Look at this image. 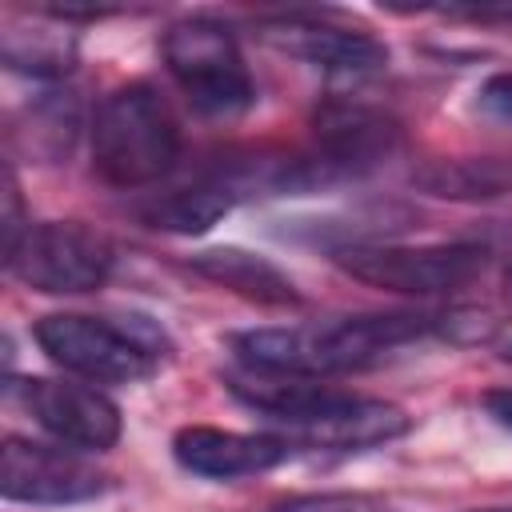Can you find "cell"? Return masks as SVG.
<instances>
[{"mask_svg":"<svg viewBox=\"0 0 512 512\" xmlns=\"http://www.w3.org/2000/svg\"><path fill=\"white\" fill-rule=\"evenodd\" d=\"M468 512H512V504H496V508H468Z\"/></svg>","mask_w":512,"mask_h":512,"instance_id":"obj_22","label":"cell"},{"mask_svg":"<svg viewBox=\"0 0 512 512\" xmlns=\"http://www.w3.org/2000/svg\"><path fill=\"white\" fill-rule=\"evenodd\" d=\"M188 268L212 284H220L224 292L260 304V308H296L300 292L288 280V272H280L268 256L248 252L240 244H220V248H204L196 256H188Z\"/></svg>","mask_w":512,"mask_h":512,"instance_id":"obj_13","label":"cell"},{"mask_svg":"<svg viewBox=\"0 0 512 512\" xmlns=\"http://www.w3.org/2000/svg\"><path fill=\"white\" fill-rule=\"evenodd\" d=\"M436 332V312H364L328 324L248 328L232 332L228 348L240 368L276 376H336L380 364L388 352Z\"/></svg>","mask_w":512,"mask_h":512,"instance_id":"obj_2","label":"cell"},{"mask_svg":"<svg viewBox=\"0 0 512 512\" xmlns=\"http://www.w3.org/2000/svg\"><path fill=\"white\" fill-rule=\"evenodd\" d=\"M500 360H508V364H512V344H504V352H500Z\"/></svg>","mask_w":512,"mask_h":512,"instance_id":"obj_23","label":"cell"},{"mask_svg":"<svg viewBox=\"0 0 512 512\" xmlns=\"http://www.w3.org/2000/svg\"><path fill=\"white\" fill-rule=\"evenodd\" d=\"M160 60L200 116L232 120L256 104V80L240 40L212 16H184L168 24L160 36Z\"/></svg>","mask_w":512,"mask_h":512,"instance_id":"obj_5","label":"cell"},{"mask_svg":"<svg viewBox=\"0 0 512 512\" xmlns=\"http://www.w3.org/2000/svg\"><path fill=\"white\" fill-rule=\"evenodd\" d=\"M76 132H80L76 96L60 92V88H48V92L32 96V104L24 108V124L16 128V136L24 140L28 156H36L44 164L68 156L72 144H76Z\"/></svg>","mask_w":512,"mask_h":512,"instance_id":"obj_17","label":"cell"},{"mask_svg":"<svg viewBox=\"0 0 512 512\" xmlns=\"http://www.w3.org/2000/svg\"><path fill=\"white\" fill-rule=\"evenodd\" d=\"M484 412L500 424V428H508L512 432V384H504V388H492V392H484Z\"/></svg>","mask_w":512,"mask_h":512,"instance_id":"obj_21","label":"cell"},{"mask_svg":"<svg viewBox=\"0 0 512 512\" xmlns=\"http://www.w3.org/2000/svg\"><path fill=\"white\" fill-rule=\"evenodd\" d=\"M240 204V192L232 188V180L220 172V164L204 168L192 184L168 188L160 196H152L140 208V220L156 232H176V236H200L208 232L220 216H228Z\"/></svg>","mask_w":512,"mask_h":512,"instance_id":"obj_14","label":"cell"},{"mask_svg":"<svg viewBox=\"0 0 512 512\" xmlns=\"http://www.w3.org/2000/svg\"><path fill=\"white\" fill-rule=\"evenodd\" d=\"M256 36L268 48H276V52H284V56H292V60L324 72V76L352 80V84L380 76L392 60L388 44L380 36H372L368 28H352V24H340L332 16H316V12L264 16V20H256Z\"/></svg>","mask_w":512,"mask_h":512,"instance_id":"obj_9","label":"cell"},{"mask_svg":"<svg viewBox=\"0 0 512 512\" xmlns=\"http://www.w3.org/2000/svg\"><path fill=\"white\" fill-rule=\"evenodd\" d=\"M40 352L76 380L88 384H140L152 380L172 356L168 336L144 316H84L52 312L36 320Z\"/></svg>","mask_w":512,"mask_h":512,"instance_id":"obj_4","label":"cell"},{"mask_svg":"<svg viewBox=\"0 0 512 512\" xmlns=\"http://www.w3.org/2000/svg\"><path fill=\"white\" fill-rule=\"evenodd\" d=\"M116 264L112 240L80 220H40L28 224L20 244L4 252L8 276L44 296H84L96 292Z\"/></svg>","mask_w":512,"mask_h":512,"instance_id":"obj_7","label":"cell"},{"mask_svg":"<svg viewBox=\"0 0 512 512\" xmlns=\"http://www.w3.org/2000/svg\"><path fill=\"white\" fill-rule=\"evenodd\" d=\"M268 512H392V504L372 492H304L276 500Z\"/></svg>","mask_w":512,"mask_h":512,"instance_id":"obj_18","label":"cell"},{"mask_svg":"<svg viewBox=\"0 0 512 512\" xmlns=\"http://www.w3.org/2000/svg\"><path fill=\"white\" fill-rule=\"evenodd\" d=\"M172 456L192 476L240 480L284 464L292 456V444L276 432H232L216 424H188L172 436Z\"/></svg>","mask_w":512,"mask_h":512,"instance_id":"obj_12","label":"cell"},{"mask_svg":"<svg viewBox=\"0 0 512 512\" xmlns=\"http://www.w3.org/2000/svg\"><path fill=\"white\" fill-rule=\"evenodd\" d=\"M452 20H472V24H512V4H480V8H444Z\"/></svg>","mask_w":512,"mask_h":512,"instance_id":"obj_20","label":"cell"},{"mask_svg":"<svg viewBox=\"0 0 512 512\" xmlns=\"http://www.w3.org/2000/svg\"><path fill=\"white\" fill-rule=\"evenodd\" d=\"M0 492L16 504H84L108 492V476L76 448L4 436Z\"/></svg>","mask_w":512,"mask_h":512,"instance_id":"obj_11","label":"cell"},{"mask_svg":"<svg viewBox=\"0 0 512 512\" xmlns=\"http://www.w3.org/2000/svg\"><path fill=\"white\" fill-rule=\"evenodd\" d=\"M180 156V124L148 80L112 88L92 116V172L108 188H148L172 172Z\"/></svg>","mask_w":512,"mask_h":512,"instance_id":"obj_3","label":"cell"},{"mask_svg":"<svg viewBox=\"0 0 512 512\" xmlns=\"http://www.w3.org/2000/svg\"><path fill=\"white\" fill-rule=\"evenodd\" d=\"M476 108H480V116L512 128V72H492L476 88Z\"/></svg>","mask_w":512,"mask_h":512,"instance_id":"obj_19","label":"cell"},{"mask_svg":"<svg viewBox=\"0 0 512 512\" xmlns=\"http://www.w3.org/2000/svg\"><path fill=\"white\" fill-rule=\"evenodd\" d=\"M8 392H20V404L28 408V416L64 448L108 452L124 432L120 408L88 380L32 376L24 384H8Z\"/></svg>","mask_w":512,"mask_h":512,"instance_id":"obj_10","label":"cell"},{"mask_svg":"<svg viewBox=\"0 0 512 512\" xmlns=\"http://www.w3.org/2000/svg\"><path fill=\"white\" fill-rule=\"evenodd\" d=\"M224 388L256 416L276 424V436H284L288 444L364 452L412 432V416L400 404L380 396H360L312 376H276L236 364L224 372Z\"/></svg>","mask_w":512,"mask_h":512,"instance_id":"obj_1","label":"cell"},{"mask_svg":"<svg viewBox=\"0 0 512 512\" xmlns=\"http://www.w3.org/2000/svg\"><path fill=\"white\" fill-rule=\"evenodd\" d=\"M48 16V12H44ZM76 32L64 28V20L48 16L32 24H8L0 40V56L12 72L32 76V80H60L76 68Z\"/></svg>","mask_w":512,"mask_h":512,"instance_id":"obj_15","label":"cell"},{"mask_svg":"<svg viewBox=\"0 0 512 512\" xmlns=\"http://www.w3.org/2000/svg\"><path fill=\"white\" fill-rule=\"evenodd\" d=\"M412 184L440 200H496L512 192V160L496 156H448L412 172Z\"/></svg>","mask_w":512,"mask_h":512,"instance_id":"obj_16","label":"cell"},{"mask_svg":"<svg viewBox=\"0 0 512 512\" xmlns=\"http://www.w3.org/2000/svg\"><path fill=\"white\" fill-rule=\"evenodd\" d=\"M336 268L368 288L396 296H452L472 288L488 268L484 240L452 244H348L336 248Z\"/></svg>","mask_w":512,"mask_h":512,"instance_id":"obj_6","label":"cell"},{"mask_svg":"<svg viewBox=\"0 0 512 512\" xmlns=\"http://www.w3.org/2000/svg\"><path fill=\"white\" fill-rule=\"evenodd\" d=\"M400 148H404V124L392 112H384V108H376L368 100L328 96L312 112L308 160H312V168H316L324 188L336 184V180H352V176L376 172Z\"/></svg>","mask_w":512,"mask_h":512,"instance_id":"obj_8","label":"cell"}]
</instances>
